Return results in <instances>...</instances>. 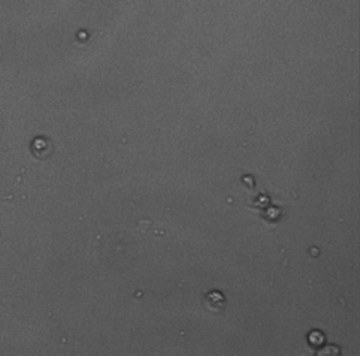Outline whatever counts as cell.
<instances>
[{
	"instance_id": "cell-1",
	"label": "cell",
	"mask_w": 360,
	"mask_h": 356,
	"mask_svg": "<svg viewBox=\"0 0 360 356\" xmlns=\"http://www.w3.org/2000/svg\"><path fill=\"white\" fill-rule=\"evenodd\" d=\"M227 301L224 296L218 292H211L206 296V308L213 313H221L225 310Z\"/></svg>"
}]
</instances>
